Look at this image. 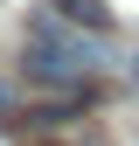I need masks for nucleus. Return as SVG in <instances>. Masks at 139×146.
<instances>
[{
	"instance_id": "nucleus-1",
	"label": "nucleus",
	"mask_w": 139,
	"mask_h": 146,
	"mask_svg": "<svg viewBox=\"0 0 139 146\" xmlns=\"http://www.w3.org/2000/svg\"><path fill=\"white\" fill-rule=\"evenodd\" d=\"M111 63L118 56H111V42H104V28H83V21H70V14H56V7L28 21V70H35V77L91 84Z\"/></svg>"
},
{
	"instance_id": "nucleus-2",
	"label": "nucleus",
	"mask_w": 139,
	"mask_h": 146,
	"mask_svg": "<svg viewBox=\"0 0 139 146\" xmlns=\"http://www.w3.org/2000/svg\"><path fill=\"white\" fill-rule=\"evenodd\" d=\"M56 14H70V21H83V28H104V21H111L104 0H56Z\"/></svg>"
},
{
	"instance_id": "nucleus-3",
	"label": "nucleus",
	"mask_w": 139,
	"mask_h": 146,
	"mask_svg": "<svg viewBox=\"0 0 139 146\" xmlns=\"http://www.w3.org/2000/svg\"><path fill=\"white\" fill-rule=\"evenodd\" d=\"M63 146H111L104 132H77V139H63Z\"/></svg>"
},
{
	"instance_id": "nucleus-4",
	"label": "nucleus",
	"mask_w": 139,
	"mask_h": 146,
	"mask_svg": "<svg viewBox=\"0 0 139 146\" xmlns=\"http://www.w3.org/2000/svg\"><path fill=\"white\" fill-rule=\"evenodd\" d=\"M132 70H139V56H132Z\"/></svg>"
}]
</instances>
